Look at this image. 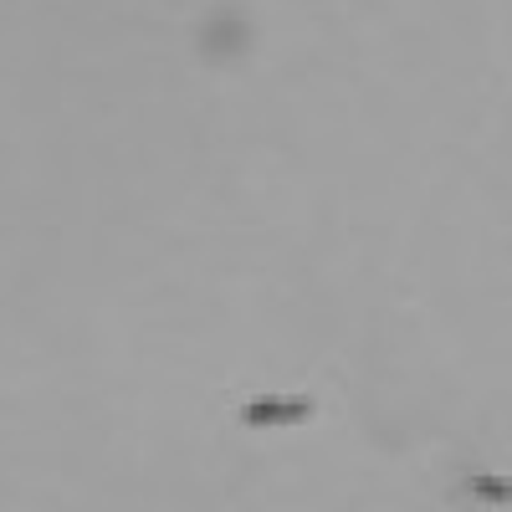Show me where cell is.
I'll list each match as a JSON object with an SVG mask.
<instances>
[{
	"instance_id": "obj_1",
	"label": "cell",
	"mask_w": 512,
	"mask_h": 512,
	"mask_svg": "<svg viewBox=\"0 0 512 512\" xmlns=\"http://www.w3.org/2000/svg\"><path fill=\"white\" fill-rule=\"evenodd\" d=\"M241 420L246 425H303V420H313V400H282V395L251 400L241 410Z\"/></svg>"
}]
</instances>
